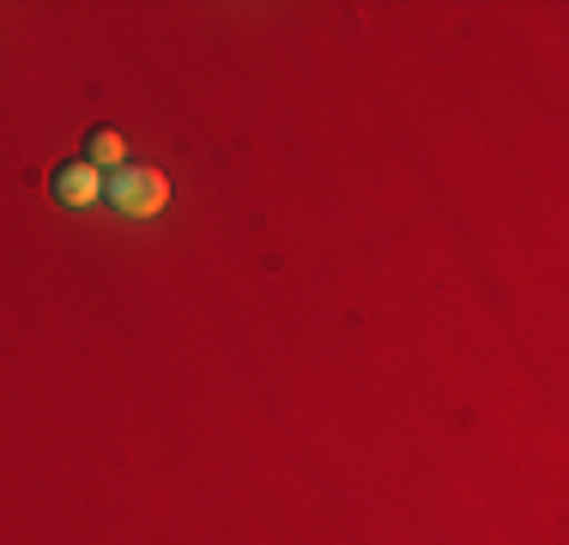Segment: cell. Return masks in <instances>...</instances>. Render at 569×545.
I'll return each mask as SVG.
<instances>
[{
  "label": "cell",
  "mask_w": 569,
  "mask_h": 545,
  "mask_svg": "<svg viewBox=\"0 0 569 545\" xmlns=\"http://www.w3.org/2000/svg\"><path fill=\"white\" fill-rule=\"evenodd\" d=\"M103 200L128 218H158L170 207V176L152 170V164H121L110 182H103Z\"/></svg>",
  "instance_id": "cell-1"
},
{
  "label": "cell",
  "mask_w": 569,
  "mask_h": 545,
  "mask_svg": "<svg viewBox=\"0 0 569 545\" xmlns=\"http://www.w3.org/2000/svg\"><path fill=\"white\" fill-rule=\"evenodd\" d=\"M56 195H61V207H98V200H103V176L91 170V164H67V170L56 176Z\"/></svg>",
  "instance_id": "cell-2"
},
{
  "label": "cell",
  "mask_w": 569,
  "mask_h": 545,
  "mask_svg": "<svg viewBox=\"0 0 569 545\" xmlns=\"http://www.w3.org/2000/svg\"><path fill=\"white\" fill-rule=\"evenodd\" d=\"M121 158H128V140H121L116 128H98L86 140V164H91V170H121Z\"/></svg>",
  "instance_id": "cell-3"
}]
</instances>
